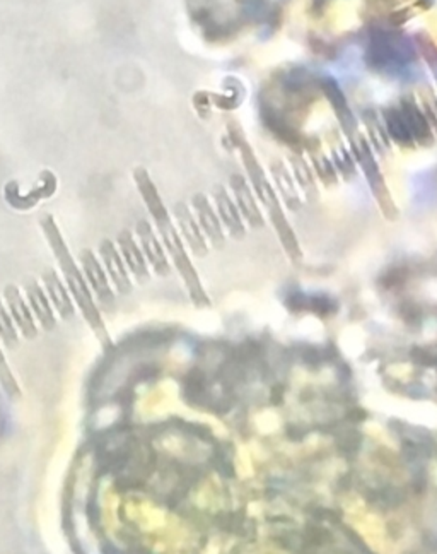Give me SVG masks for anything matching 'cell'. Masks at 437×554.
<instances>
[{
  "mask_svg": "<svg viewBox=\"0 0 437 554\" xmlns=\"http://www.w3.org/2000/svg\"><path fill=\"white\" fill-rule=\"evenodd\" d=\"M135 183L139 187V192L142 195V199L146 200L147 208H149V213L152 216L156 226L159 228L161 236H163V241H165V247H166L169 256L173 258L178 273L183 277L185 284H187L188 291H190V297L193 299V303L197 306H208L210 301H208L207 295L198 281V274L195 273L190 258H188L187 252H185V247H183V241L182 238L176 233L174 226L171 224V219H169V214H167L166 208L158 193V189L154 187L152 180L149 178L146 170L139 168L135 171Z\"/></svg>",
  "mask_w": 437,
  "mask_h": 554,
  "instance_id": "6da1fadb",
  "label": "cell"
},
{
  "mask_svg": "<svg viewBox=\"0 0 437 554\" xmlns=\"http://www.w3.org/2000/svg\"><path fill=\"white\" fill-rule=\"evenodd\" d=\"M43 233L46 236L53 254L59 260V265L62 267L63 276L65 281L69 284V289L72 291V297L76 298V303L83 314L85 322L91 325V329L94 330V334L98 336V339L104 346L109 344V338H108V332H106V327H104L103 319H101V314L100 310L96 308L93 297H91V291H89V284L85 281V277L81 274V271L76 267V262L70 256L65 241H63L62 235H61V230L57 228L55 221L52 216H45L42 219Z\"/></svg>",
  "mask_w": 437,
  "mask_h": 554,
  "instance_id": "7a4b0ae2",
  "label": "cell"
},
{
  "mask_svg": "<svg viewBox=\"0 0 437 554\" xmlns=\"http://www.w3.org/2000/svg\"><path fill=\"white\" fill-rule=\"evenodd\" d=\"M79 258L83 264L85 281L87 284H91V289L96 293L104 314H113L117 308V298H115V293L111 291V286L108 282V277L104 274L100 260L91 250H83Z\"/></svg>",
  "mask_w": 437,
  "mask_h": 554,
  "instance_id": "3957f363",
  "label": "cell"
},
{
  "mask_svg": "<svg viewBox=\"0 0 437 554\" xmlns=\"http://www.w3.org/2000/svg\"><path fill=\"white\" fill-rule=\"evenodd\" d=\"M137 235L141 240V248L146 256L147 264L152 265V269L158 276H169L171 274V264L167 260L166 252L163 250V245L158 241V236L154 235L150 224L146 221H141L137 224Z\"/></svg>",
  "mask_w": 437,
  "mask_h": 554,
  "instance_id": "277c9868",
  "label": "cell"
},
{
  "mask_svg": "<svg viewBox=\"0 0 437 554\" xmlns=\"http://www.w3.org/2000/svg\"><path fill=\"white\" fill-rule=\"evenodd\" d=\"M191 206L197 214V221L200 224V228L204 230V233L208 238V241L215 247L221 248L224 245V232H223V223L219 219V216L212 211V206L208 202L207 195L204 193H197L191 199Z\"/></svg>",
  "mask_w": 437,
  "mask_h": 554,
  "instance_id": "5b68a950",
  "label": "cell"
},
{
  "mask_svg": "<svg viewBox=\"0 0 437 554\" xmlns=\"http://www.w3.org/2000/svg\"><path fill=\"white\" fill-rule=\"evenodd\" d=\"M100 256L103 258L108 276L111 277L113 284L117 286V291L120 295H128L132 291V281L126 273L125 260L117 252L115 243L109 240H103L100 243Z\"/></svg>",
  "mask_w": 437,
  "mask_h": 554,
  "instance_id": "8992f818",
  "label": "cell"
},
{
  "mask_svg": "<svg viewBox=\"0 0 437 554\" xmlns=\"http://www.w3.org/2000/svg\"><path fill=\"white\" fill-rule=\"evenodd\" d=\"M4 298L7 303V308L11 312V317L18 323V327L21 329V334L26 339H35L38 336V329L35 323V317L31 315L26 301L21 297V291L18 286L9 284L4 289Z\"/></svg>",
  "mask_w": 437,
  "mask_h": 554,
  "instance_id": "52a82bcc",
  "label": "cell"
},
{
  "mask_svg": "<svg viewBox=\"0 0 437 554\" xmlns=\"http://www.w3.org/2000/svg\"><path fill=\"white\" fill-rule=\"evenodd\" d=\"M173 213H174L178 226L182 230V235L187 240L188 247L191 248V252L197 257L207 256V241L202 235V228H200L198 221L193 217V214L188 209L187 204L178 202L174 206Z\"/></svg>",
  "mask_w": 437,
  "mask_h": 554,
  "instance_id": "ba28073f",
  "label": "cell"
},
{
  "mask_svg": "<svg viewBox=\"0 0 437 554\" xmlns=\"http://www.w3.org/2000/svg\"><path fill=\"white\" fill-rule=\"evenodd\" d=\"M118 248L122 252V257L125 260L126 267L130 269V273L134 277L144 284L149 279V269H147V258L142 252V248L137 245V241L132 238L128 232H122L118 236Z\"/></svg>",
  "mask_w": 437,
  "mask_h": 554,
  "instance_id": "9c48e42d",
  "label": "cell"
},
{
  "mask_svg": "<svg viewBox=\"0 0 437 554\" xmlns=\"http://www.w3.org/2000/svg\"><path fill=\"white\" fill-rule=\"evenodd\" d=\"M212 195H214V200H215V206H217V213H219V219L221 223L228 228L231 235L234 238H243L245 236V226L241 223V216H239V209L238 206L231 200L230 195L226 192L224 187L221 185H215L212 189Z\"/></svg>",
  "mask_w": 437,
  "mask_h": 554,
  "instance_id": "30bf717a",
  "label": "cell"
},
{
  "mask_svg": "<svg viewBox=\"0 0 437 554\" xmlns=\"http://www.w3.org/2000/svg\"><path fill=\"white\" fill-rule=\"evenodd\" d=\"M43 284L46 288V293L50 297L52 305L57 308L63 320H72L76 315V306L69 297L67 289L63 288L62 281L55 274V271L48 269L43 273Z\"/></svg>",
  "mask_w": 437,
  "mask_h": 554,
  "instance_id": "8fae6325",
  "label": "cell"
},
{
  "mask_svg": "<svg viewBox=\"0 0 437 554\" xmlns=\"http://www.w3.org/2000/svg\"><path fill=\"white\" fill-rule=\"evenodd\" d=\"M24 291H26V297H28L29 305H31V310L35 312V315H36L38 322L42 323L43 329L48 330V332L53 330L55 325H57V320H55L53 310L50 306V301L46 298L42 286L38 282H35V281H29L26 284Z\"/></svg>",
  "mask_w": 437,
  "mask_h": 554,
  "instance_id": "7c38bea8",
  "label": "cell"
},
{
  "mask_svg": "<svg viewBox=\"0 0 437 554\" xmlns=\"http://www.w3.org/2000/svg\"><path fill=\"white\" fill-rule=\"evenodd\" d=\"M231 187H232V192L236 195L238 209L245 214V217L248 219L251 226H262V217H260V213H258V209L255 206V200H253V195H251L247 182L241 176L234 175L231 178Z\"/></svg>",
  "mask_w": 437,
  "mask_h": 554,
  "instance_id": "4fadbf2b",
  "label": "cell"
},
{
  "mask_svg": "<svg viewBox=\"0 0 437 554\" xmlns=\"http://www.w3.org/2000/svg\"><path fill=\"white\" fill-rule=\"evenodd\" d=\"M0 339L9 349H14L20 342V334L16 330V325L12 322V317L7 314L5 306L2 305V301H0Z\"/></svg>",
  "mask_w": 437,
  "mask_h": 554,
  "instance_id": "5bb4252c",
  "label": "cell"
},
{
  "mask_svg": "<svg viewBox=\"0 0 437 554\" xmlns=\"http://www.w3.org/2000/svg\"><path fill=\"white\" fill-rule=\"evenodd\" d=\"M0 384H2L4 390H5L11 397L20 395V388H18V384H16L12 373H11V368L7 366V362H5L4 354H2V351H0Z\"/></svg>",
  "mask_w": 437,
  "mask_h": 554,
  "instance_id": "9a60e30c",
  "label": "cell"
}]
</instances>
